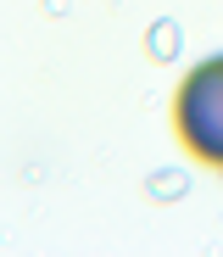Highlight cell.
<instances>
[{"mask_svg": "<svg viewBox=\"0 0 223 257\" xmlns=\"http://www.w3.org/2000/svg\"><path fill=\"white\" fill-rule=\"evenodd\" d=\"M173 135L201 162L206 174L223 179V56H201L173 90Z\"/></svg>", "mask_w": 223, "mask_h": 257, "instance_id": "1", "label": "cell"}]
</instances>
